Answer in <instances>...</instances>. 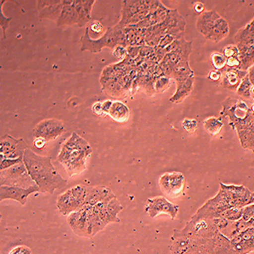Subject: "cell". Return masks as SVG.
I'll return each mask as SVG.
<instances>
[{
  "instance_id": "1",
  "label": "cell",
  "mask_w": 254,
  "mask_h": 254,
  "mask_svg": "<svg viewBox=\"0 0 254 254\" xmlns=\"http://www.w3.org/2000/svg\"><path fill=\"white\" fill-rule=\"evenodd\" d=\"M219 230L214 220L191 217L182 230H174L171 254H214V238Z\"/></svg>"
},
{
  "instance_id": "2",
  "label": "cell",
  "mask_w": 254,
  "mask_h": 254,
  "mask_svg": "<svg viewBox=\"0 0 254 254\" xmlns=\"http://www.w3.org/2000/svg\"><path fill=\"white\" fill-rule=\"evenodd\" d=\"M23 161L41 192L53 194L67 185V180L55 169L50 157L41 156L27 148L24 153Z\"/></svg>"
},
{
  "instance_id": "3",
  "label": "cell",
  "mask_w": 254,
  "mask_h": 254,
  "mask_svg": "<svg viewBox=\"0 0 254 254\" xmlns=\"http://www.w3.org/2000/svg\"><path fill=\"white\" fill-rule=\"evenodd\" d=\"M93 153L89 143L76 132L61 145L58 161L63 165L68 176H77L87 168V159Z\"/></svg>"
},
{
  "instance_id": "4",
  "label": "cell",
  "mask_w": 254,
  "mask_h": 254,
  "mask_svg": "<svg viewBox=\"0 0 254 254\" xmlns=\"http://www.w3.org/2000/svg\"><path fill=\"white\" fill-rule=\"evenodd\" d=\"M81 52L90 51L94 54L101 52L104 47L114 49L121 45L127 48L124 28H120L117 25L114 27H109L103 37L99 39H93L90 38L89 27L87 26L85 34L81 37Z\"/></svg>"
},
{
  "instance_id": "5",
  "label": "cell",
  "mask_w": 254,
  "mask_h": 254,
  "mask_svg": "<svg viewBox=\"0 0 254 254\" xmlns=\"http://www.w3.org/2000/svg\"><path fill=\"white\" fill-rule=\"evenodd\" d=\"M87 186L76 185L65 190L57 198L56 207L64 216L83 208L87 198Z\"/></svg>"
},
{
  "instance_id": "6",
  "label": "cell",
  "mask_w": 254,
  "mask_h": 254,
  "mask_svg": "<svg viewBox=\"0 0 254 254\" xmlns=\"http://www.w3.org/2000/svg\"><path fill=\"white\" fill-rule=\"evenodd\" d=\"M0 185L27 188L37 186L30 176L23 160L0 172Z\"/></svg>"
},
{
  "instance_id": "7",
  "label": "cell",
  "mask_w": 254,
  "mask_h": 254,
  "mask_svg": "<svg viewBox=\"0 0 254 254\" xmlns=\"http://www.w3.org/2000/svg\"><path fill=\"white\" fill-rule=\"evenodd\" d=\"M230 208H232L231 201L225 193V190L220 188L216 196L208 200L202 207L197 209L196 214L192 217L196 219L214 220L217 218H220L223 212Z\"/></svg>"
},
{
  "instance_id": "8",
  "label": "cell",
  "mask_w": 254,
  "mask_h": 254,
  "mask_svg": "<svg viewBox=\"0 0 254 254\" xmlns=\"http://www.w3.org/2000/svg\"><path fill=\"white\" fill-rule=\"evenodd\" d=\"M220 116L228 119V124L234 129L237 125L244 122L250 115V106L243 99L227 98L223 102Z\"/></svg>"
},
{
  "instance_id": "9",
  "label": "cell",
  "mask_w": 254,
  "mask_h": 254,
  "mask_svg": "<svg viewBox=\"0 0 254 254\" xmlns=\"http://www.w3.org/2000/svg\"><path fill=\"white\" fill-rule=\"evenodd\" d=\"M65 130L63 122L58 119H46L36 125L32 130L35 138H43L47 142L54 141Z\"/></svg>"
},
{
  "instance_id": "10",
  "label": "cell",
  "mask_w": 254,
  "mask_h": 254,
  "mask_svg": "<svg viewBox=\"0 0 254 254\" xmlns=\"http://www.w3.org/2000/svg\"><path fill=\"white\" fill-rule=\"evenodd\" d=\"M159 187L162 191L171 197H176L185 188V177L181 172H166L159 178Z\"/></svg>"
},
{
  "instance_id": "11",
  "label": "cell",
  "mask_w": 254,
  "mask_h": 254,
  "mask_svg": "<svg viewBox=\"0 0 254 254\" xmlns=\"http://www.w3.org/2000/svg\"><path fill=\"white\" fill-rule=\"evenodd\" d=\"M145 212L151 218H155L159 214H168L171 220H175L179 212V207L166 199L165 196H155L147 199Z\"/></svg>"
},
{
  "instance_id": "12",
  "label": "cell",
  "mask_w": 254,
  "mask_h": 254,
  "mask_svg": "<svg viewBox=\"0 0 254 254\" xmlns=\"http://www.w3.org/2000/svg\"><path fill=\"white\" fill-rule=\"evenodd\" d=\"M28 146L22 138L15 139L9 135H4L0 141V157L15 159L23 158Z\"/></svg>"
},
{
  "instance_id": "13",
  "label": "cell",
  "mask_w": 254,
  "mask_h": 254,
  "mask_svg": "<svg viewBox=\"0 0 254 254\" xmlns=\"http://www.w3.org/2000/svg\"><path fill=\"white\" fill-rule=\"evenodd\" d=\"M233 130L237 131L242 147L254 153V116L252 112L244 122L237 125Z\"/></svg>"
},
{
  "instance_id": "14",
  "label": "cell",
  "mask_w": 254,
  "mask_h": 254,
  "mask_svg": "<svg viewBox=\"0 0 254 254\" xmlns=\"http://www.w3.org/2000/svg\"><path fill=\"white\" fill-rule=\"evenodd\" d=\"M67 221L69 227L76 236L90 237L87 206H84L81 209L69 214L67 217Z\"/></svg>"
},
{
  "instance_id": "15",
  "label": "cell",
  "mask_w": 254,
  "mask_h": 254,
  "mask_svg": "<svg viewBox=\"0 0 254 254\" xmlns=\"http://www.w3.org/2000/svg\"><path fill=\"white\" fill-rule=\"evenodd\" d=\"M40 191V188L38 186L32 188H22L17 187H8V186H1L0 187V200L12 199L20 202L21 205L24 206L27 202V197L31 194Z\"/></svg>"
},
{
  "instance_id": "16",
  "label": "cell",
  "mask_w": 254,
  "mask_h": 254,
  "mask_svg": "<svg viewBox=\"0 0 254 254\" xmlns=\"http://www.w3.org/2000/svg\"><path fill=\"white\" fill-rule=\"evenodd\" d=\"M164 24L166 27L165 34L171 35L176 39L184 38L187 22L177 9H170Z\"/></svg>"
},
{
  "instance_id": "17",
  "label": "cell",
  "mask_w": 254,
  "mask_h": 254,
  "mask_svg": "<svg viewBox=\"0 0 254 254\" xmlns=\"http://www.w3.org/2000/svg\"><path fill=\"white\" fill-rule=\"evenodd\" d=\"M150 1H141V0H125L122 6V20L117 24L120 28H125L127 23L130 18L136 15L138 12L149 9Z\"/></svg>"
},
{
  "instance_id": "18",
  "label": "cell",
  "mask_w": 254,
  "mask_h": 254,
  "mask_svg": "<svg viewBox=\"0 0 254 254\" xmlns=\"http://www.w3.org/2000/svg\"><path fill=\"white\" fill-rule=\"evenodd\" d=\"M112 190L105 186L87 187V198L85 206H94L98 202H105L116 198Z\"/></svg>"
},
{
  "instance_id": "19",
  "label": "cell",
  "mask_w": 254,
  "mask_h": 254,
  "mask_svg": "<svg viewBox=\"0 0 254 254\" xmlns=\"http://www.w3.org/2000/svg\"><path fill=\"white\" fill-rule=\"evenodd\" d=\"M222 72V79L220 81L221 86L232 92H237L241 81L248 75V71L239 69H224Z\"/></svg>"
},
{
  "instance_id": "20",
  "label": "cell",
  "mask_w": 254,
  "mask_h": 254,
  "mask_svg": "<svg viewBox=\"0 0 254 254\" xmlns=\"http://www.w3.org/2000/svg\"><path fill=\"white\" fill-rule=\"evenodd\" d=\"M220 17L221 15L216 10L204 11L200 15L196 20V29L202 36H204V38H206L209 34L216 20Z\"/></svg>"
},
{
  "instance_id": "21",
  "label": "cell",
  "mask_w": 254,
  "mask_h": 254,
  "mask_svg": "<svg viewBox=\"0 0 254 254\" xmlns=\"http://www.w3.org/2000/svg\"><path fill=\"white\" fill-rule=\"evenodd\" d=\"M234 43L238 49L246 47H253L254 49V18L237 32L234 37Z\"/></svg>"
},
{
  "instance_id": "22",
  "label": "cell",
  "mask_w": 254,
  "mask_h": 254,
  "mask_svg": "<svg viewBox=\"0 0 254 254\" xmlns=\"http://www.w3.org/2000/svg\"><path fill=\"white\" fill-rule=\"evenodd\" d=\"M95 0H74L73 6L78 14V25L80 27L87 25L92 20L91 13Z\"/></svg>"
},
{
  "instance_id": "23",
  "label": "cell",
  "mask_w": 254,
  "mask_h": 254,
  "mask_svg": "<svg viewBox=\"0 0 254 254\" xmlns=\"http://www.w3.org/2000/svg\"><path fill=\"white\" fill-rule=\"evenodd\" d=\"M229 32H230V26H229L228 21L221 16L216 20L209 34L205 38L214 43H220L225 38H227Z\"/></svg>"
},
{
  "instance_id": "24",
  "label": "cell",
  "mask_w": 254,
  "mask_h": 254,
  "mask_svg": "<svg viewBox=\"0 0 254 254\" xmlns=\"http://www.w3.org/2000/svg\"><path fill=\"white\" fill-rule=\"evenodd\" d=\"M194 80H195L194 75H191L187 81L180 85H177L176 93L170 98V101L175 104H178L190 95V93L193 90Z\"/></svg>"
},
{
  "instance_id": "25",
  "label": "cell",
  "mask_w": 254,
  "mask_h": 254,
  "mask_svg": "<svg viewBox=\"0 0 254 254\" xmlns=\"http://www.w3.org/2000/svg\"><path fill=\"white\" fill-rule=\"evenodd\" d=\"M63 9L59 18L57 26H71L78 24V14L72 4H63Z\"/></svg>"
},
{
  "instance_id": "26",
  "label": "cell",
  "mask_w": 254,
  "mask_h": 254,
  "mask_svg": "<svg viewBox=\"0 0 254 254\" xmlns=\"http://www.w3.org/2000/svg\"><path fill=\"white\" fill-rule=\"evenodd\" d=\"M191 75H194V72L189 64V61H182L174 68L172 78L177 86L187 81Z\"/></svg>"
},
{
  "instance_id": "27",
  "label": "cell",
  "mask_w": 254,
  "mask_h": 254,
  "mask_svg": "<svg viewBox=\"0 0 254 254\" xmlns=\"http://www.w3.org/2000/svg\"><path fill=\"white\" fill-rule=\"evenodd\" d=\"M165 54L168 53H176L179 55L189 58L192 52V43L186 41L185 38L176 39L173 43L165 49Z\"/></svg>"
},
{
  "instance_id": "28",
  "label": "cell",
  "mask_w": 254,
  "mask_h": 254,
  "mask_svg": "<svg viewBox=\"0 0 254 254\" xmlns=\"http://www.w3.org/2000/svg\"><path fill=\"white\" fill-rule=\"evenodd\" d=\"M109 115L115 122L123 123L127 122L130 117V110L122 102L115 101L113 102L112 107L110 109Z\"/></svg>"
},
{
  "instance_id": "29",
  "label": "cell",
  "mask_w": 254,
  "mask_h": 254,
  "mask_svg": "<svg viewBox=\"0 0 254 254\" xmlns=\"http://www.w3.org/2000/svg\"><path fill=\"white\" fill-rule=\"evenodd\" d=\"M63 3L61 0H59L58 3L52 4V5L45 7L44 9H41L38 11V16L40 18H47L50 20H56L58 21L61 11L63 9Z\"/></svg>"
},
{
  "instance_id": "30",
  "label": "cell",
  "mask_w": 254,
  "mask_h": 254,
  "mask_svg": "<svg viewBox=\"0 0 254 254\" xmlns=\"http://www.w3.org/2000/svg\"><path fill=\"white\" fill-rule=\"evenodd\" d=\"M202 125L204 130L212 136L219 135L224 127L221 119L216 117H208L203 121Z\"/></svg>"
},
{
  "instance_id": "31",
  "label": "cell",
  "mask_w": 254,
  "mask_h": 254,
  "mask_svg": "<svg viewBox=\"0 0 254 254\" xmlns=\"http://www.w3.org/2000/svg\"><path fill=\"white\" fill-rule=\"evenodd\" d=\"M210 61L214 69L222 71L226 67L227 59L225 58V55H223L221 52L215 51V52L212 53L210 56Z\"/></svg>"
},
{
  "instance_id": "32",
  "label": "cell",
  "mask_w": 254,
  "mask_h": 254,
  "mask_svg": "<svg viewBox=\"0 0 254 254\" xmlns=\"http://www.w3.org/2000/svg\"><path fill=\"white\" fill-rule=\"evenodd\" d=\"M243 208H230L223 212L220 218H224L229 221H237L243 218Z\"/></svg>"
},
{
  "instance_id": "33",
  "label": "cell",
  "mask_w": 254,
  "mask_h": 254,
  "mask_svg": "<svg viewBox=\"0 0 254 254\" xmlns=\"http://www.w3.org/2000/svg\"><path fill=\"white\" fill-rule=\"evenodd\" d=\"M252 87H253V85H252L251 81L249 80V76L247 75L243 78V81H241L239 87L237 88V95L245 98V99H249L250 98V91H251Z\"/></svg>"
},
{
  "instance_id": "34",
  "label": "cell",
  "mask_w": 254,
  "mask_h": 254,
  "mask_svg": "<svg viewBox=\"0 0 254 254\" xmlns=\"http://www.w3.org/2000/svg\"><path fill=\"white\" fill-rule=\"evenodd\" d=\"M171 85V78L163 75L158 78L155 83H154V87H155V91L158 93H163L165 92V90L167 89L168 87H170Z\"/></svg>"
},
{
  "instance_id": "35",
  "label": "cell",
  "mask_w": 254,
  "mask_h": 254,
  "mask_svg": "<svg viewBox=\"0 0 254 254\" xmlns=\"http://www.w3.org/2000/svg\"><path fill=\"white\" fill-rule=\"evenodd\" d=\"M223 55H225L226 59L232 58V57H239V49L236 44H230L228 46H225L222 50Z\"/></svg>"
},
{
  "instance_id": "36",
  "label": "cell",
  "mask_w": 254,
  "mask_h": 254,
  "mask_svg": "<svg viewBox=\"0 0 254 254\" xmlns=\"http://www.w3.org/2000/svg\"><path fill=\"white\" fill-rule=\"evenodd\" d=\"M182 126L183 129L188 132H194L197 128L198 123L195 119L185 118L182 122Z\"/></svg>"
},
{
  "instance_id": "37",
  "label": "cell",
  "mask_w": 254,
  "mask_h": 254,
  "mask_svg": "<svg viewBox=\"0 0 254 254\" xmlns=\"http://www.w3.org/2000/svg\"><path fill=\"white\" fill-rule=\"evenodd\" d=\"M23 160V158H19V159H4L3 157H1L0 159V170L3 171L6 169H9V168L14 166V165H17L20 161Z\"/></svg>"
},
{
  "instance_id": "38",
  "label": "cell",
  "mask_w": 254,
  "mask_h": 254,
  "mask_svg": "<svg viewBox=\"0 0 254 254\" xmlns=\"http://www.w3.org/2000/svg\"><path fill=\"white\" fill-rule=\"evenodd\" d=\"M176 39V38H174L173 36H171V35L165 34L159 41V45L157 48L160 49H165L167 47L170 46Z\"/></svg>"
},
{
  "instance_id": "39",
  "label": "cell",
  "mask_w": 254,
  "mask_h": 254,
  "mask_svg": "<svg viewBox=\"0 0 254 254\" xmlns=\"http://www.w3.org/2000/svg\"><path fill=\"white\" fill-rule=\"evenodd\" d=\"M12 20L11 17H5L3 14V10L1 8V11H0V26L3 31V39L6 38V30L9 27V24L10 20Z\"/></svg>"
},
{
  "instance_id": "40",
  "label": "cell",
  "mask_w": 254,
  "mask_h": 254,
  "mask_svg": "<svg viewBox=\"0 0 254 254\" xmlns=\"http://www.w3.org/2000/svg\"><path fill=\"white\" fill-rule=\"evenodd\" d=\"M113 55H114L115 57L120 59V60H126V57L128 56L127 48L124 46L118 45V46H116V48L114 49Z\"/></svg>"
},
{
  "instance_id": "41",
  "label": "cell",
  "mask_w": 254,
  "mask_h": 254,
  "mask_svg": "<svg viewBox=\"0 0 254 254\" xmlns=\"http://www.w3.org/2000/svg\"><path fill=\"white\" fill-rule=\"evenodd\" d=\"M9 254H32V250L27 246H17L12 249Z\"/></svg>"
},
{
  "instance_id": "42",
  "label": "cell",
  "mask_w": 254,
  "mask_h": 254,
  "mask_svg": "<svg viewBox=\"0 0 254 254\" xmlns=\"http://www.w3.org/2000/svg\"><path fill=\"white\" fill-rule=\"evenodd\" d=\"M240 65H241V61L239 57L227 59L226 66L228 67L229 69H239Z\"/></svg>"
},
{
  "instance_id": "43",
  "label": "cell",
  "mask_w": 254,
  "mask_h": 254,
  "mask_svg": "<svg viewBox=\"0 0 254 254\" xmlns=\"http://www.w3.org/2000/svg\"><path fill=\"white\" fill-rule=\"evenodd\" d=\"M222 76V71L217 70V69H213V70H211L210 72L208 73V79L210 80V81L216 82V81H221Z\"/></svg>"
},
{
  "instance_id": "44",
  "label": "cell",
  "mask_w": 254,
  "mask_h": 254,
  "mask_svg": "<svg viewBox=\"0 0 254 254\" xmlns=\"http://www.w3.org/2000/svg\"><path fill=\"white\" fill-rule=\"evenodd\" d=\"M88 27H89V29L92 30V32L97 33V34L101 33L104 30V26L98 20H93Z\"/></svg>"
},
{
  "instance_id": "45",
  "label": "cell",
  "mask_w": 254,
  "mask_h": 254,
  "mask_svg": "<svg viewBox=\"0 0 254 254\" xmlns=\"http://www.w3.org/2000/svg\"><path fill=\"white\" fill-rule=\"evenodd\" d=\"M142 46H129L127 47V54L130 59L137 58L139 56V52Z\"/></svg>"
},
{
  "instance_id": "46",
  "label": "cell",
  "mask_w": 254,
  "mask_h": 254,
  "mask_svg": "<svg viewBox=\"0 0 254 254\" xmlns=\"http://www.w3.org/2000/svg\"><path fill=\"white\" fill-rule=\"evenodd\" d=\"M59 0H39L37 2L38 3V11L41 9H44L45 7H48L49 5H52L55 3H58Z\"/></svg>"
},
{
  "instance_id": "47",
  "label": "cell",
  "mask_w": 254,
  "mask_h": 254,
  "mask_svg": "<svg viewBox=\"0 0 254 254\" xmlns=\"http://www.w3.org/2000/svg\"><path fill=\"white\" fill-rule=\"evenodd\" d=\"M46 143V140H44V139L43 138H35L34 141H33V144H34L35 147L38 148V149L44 148Z\"/></svg>"
},
{
  "instance_id": "48",
  "label": "cell",
  "mask_w": 254,
  "mask_h": 254,
  "mask_svg": "<svg viewBox=\"0 0 254 254\" xmlns=\"http://www.w3.org/2000/svg\"><path fill=\"white\" fill-rule=\"evenodd\" d=\"M193 9L196 13L201 15L204 12V4L202 2H196L193 4Z\"/></svg>"
},
{
  "instance_id": "49",
  "label": "cell",
  "mask_w": 254,
  "mask_h": 254,
  "mask_svg": "<svg viewBox=\"0 0 254 254\" xmlns=\"http://www.w3.org/2000/svg\"><path fill=\"white\" fill-rule=\"evenodd\" d=\"M93 112L95 113L96 115H98V116H101V115H103L104 112H103V108H102V103L97 102V103L93 104Z\"/></svg>"
},
{
  "instance_id": "50",
  "label": "cell",
  "mask_w": 254,
  "mask_h": 254,
  "mask_svg": "<svg viewBox=\"0 0 254 254\" xmlns=\"http://www.w3.org/2000/svg\"><path fill=\"white\" fill-rule=\"evenodd\" d=\"M113 101L111 100H106V101L102 103V108H103V112L109 114L110 109L112 107Z\"/></svg>"
},
{
  "instance_id": "51",
  "label": "cell",
  "mask_w": 254,
  "mask_h": 254,
  "mask_svg": "<svg viewBox=\"0 0 254 254\" xmlns=\"http://www.w3.org/2000/svg\"><path fill=\"white\" fill-rule=\"evenodd\" d=\"M248 76L249 80L251 81L252 85L254 86V64H253L249 69H248Z\"/></svg>"
},
{
  "instance_id": "52",
  "label": "cell",
  "mask_w": 254,
  "mask_h": 254,
  "mask_svg": "<svg viewBox=\"0 0 254 254\" xmlns=\"http://www.w3.org/2000/svg\"><path fill=\"white\" fill-rule=\"evenodd\" d=\"M250 98H252L254 101V86L253 85L252 87L251 91H250Z\"/></svg>"
},
{
  "instance_id": "53",
  "label": "cell",
  "mask_w": 254,
  "mask_h": 254,
  "mask_svg": "<svg viewBox=\"0 0 254 254\" xmlns=\"http://www.w3.org/2000/svg\"><path fill=\"white\" fill-rule=\"evenodd\" d=\"M250 110H251L252 114L254 116V104H250Z\"/></svg>"
},
{
  "instance_id": "54",
  "label": "cell",
  "mask_w": 254,
  "mask_h": 254,
  "mask_svg": "<svg viewBox=\"0 0 254 254\" xmlns=\"http://www.w3.org/2000/svg\"><path fill=\"white\" fill-rule=\"evenodd\" d=\"M253 195H254V192H253Z\"/></svg>"
}]
</instances>
